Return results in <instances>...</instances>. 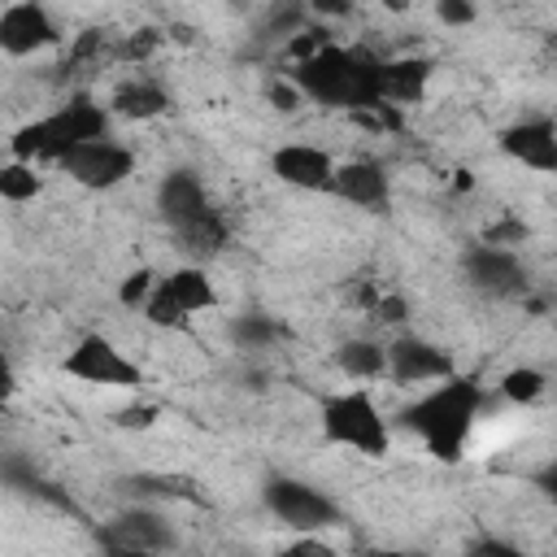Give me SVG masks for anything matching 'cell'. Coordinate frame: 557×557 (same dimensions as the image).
Masks as SVG:
<instances>
[{
  "instance_id": "d4e9b609",
  "label": "cell",
  "mask_w": 557,
  "mask_h": 557,
  "mask_svg": "<svg viewBox=\"0 0 557 557\" xmlns=\"http://www.w3.org/2000/svg\"><path fill=\"white\" fill-rule=\"evenodd\" d=\"M527 222L522 218H496L483 226V244H496V248H522L527 244Z\"/></svg>"
},
{
  "instance_id": "7402d4cb",
  "label": "cell",
  "mask_w": 557,
  "mask_h": 557,
  "mask_svg": "<svg viewBox=\"0 0 557 557\" xmlns=\"http://www.w3.org/2000/svg\"><path fill=\"white\" fill-rule=\"evenodd\" d=\"M231 339L239 348H248V352H261V348H274L283 339V326L274 318H265V313H239L231 322Z\"/></svg>"
},
{
  "instance_id": "e0dca14e",
  "label": "cell",
  "mask_w": 557,
  "mask_h": 557,
  "mask_svg": "<svg viewBox=\"0 0 557 557\" xmlns=\"http://www.w3.org/2000/svg\"><path fill=\"white\" fill-rule=\"evenodd\" d=\"M170 109H174V100H170L165 83L152 74H131L109 91V113L122 122H157Z\"/></svg>"
},
{
  "instance_id": "2e32d148",
  "label": "cell",
  "mask_w": 557,
  "mask_h": 557,
  "mask_svg": "<svg viewBox=\"0 0 557 557\" xmlns=\"http://www.w3.org/2000/svg\"><path fill=\"white\" fill-rule=\"evenodd\" d=\"M331 196H339L352 209H383L392 196V178L374 157H348L335 165Z\"/></svg>"
},
{
  "instance_id": "f1b7e54d",
  "label": "cell",
  "mask_w": 557,
  "mask_h": 557,
  "mask_svg": "<svg viewBox=\"0 0 557 557\" xmlns=\"http://www.w3.org/2000/svg\"><path fill=\"white\" fill-rule=\"evenodd\" d=\"M305 4H309V17L326 22V26H335V22H344L352 13V0H305Z\"/></svg>"
},
{
  "instance_id": "277c9868",
  "label": "cell",
  "mask_w": 557,
  "mask_h": 557,
  "mask_svg": "<svg viewBox=\"0 0 557 557\" xmlns=\"http://www.w3.org/2000/svg\"><path fill=\"white\" fill-rule=\"evenodd\" d=\"M318 431L326 444L352 448L357 457H383L392 448V422L366 383L326 392L318 400Z\"/></svg>"
},
{
  "instance_id": "5bb4252c",
  "label": "cell",
  "mask_w": 557,
  "mask_h": 557,
  "mask_svg": "<svg viewBox=\"0 0 557 557\" xmlns=\"http://www.w3.org/2000/svg\"><path fill=\"white\" fill-rule=\"evenodd\" d=\"M500 152L531 170V174H557V122L553 117H518L500 131Z\"/></svg>"
},
{
  "instance_id": "7c38bea8",
  "label": "cell",
  "mask_w": 557,
  "mask_h": 557,
  "mask_svg": "<svg viewBox=\"0 0 557 557\" xmlns=\"http://www.w3.org/2000/svg\"><path fill=\"white\" fill-rule=\"evenodd\" d=\"M335 157L322 148V144H309V139H287L270 152V170L278 183L296 187V191H331L335 183Z\"/></svg>"
},
{
  "instance_id": "9c48e42d",
  "label": "cell",
  "mask_w": 557,
  "mask_h": 557,
  "mask_svg": "<svg viewBox=\"0 0 557 557\" xmlns=\"http://www.w3.org/2000/svg\"><path fill=\"white\" fill-rule=\"evenodd\" d=\"M57 165L70 183H78L87 191H113L135 174V148L117 144L113 135H100V139H87L74 152H65Z\"/></svg>"
},
{
  "instance_id": "5b68a950",
  "label": "cell",
  "mask_w": 557,
  "mask_h": 557,
  "mask_svg": "<svg viewBox=\"0 0 557 557\" xmlns=\"http://www.w3.org/2000/svg\"><path fill=\"white\" fill-rule=\"evenodd\" d=\"M209 309H218V278L200 261H183V265H174L157 278L139 318L152 322L157 331H178V326H187L191 318H200Z\"/></svg>"
},
{
  "instance_id": "ffe728a7",
  "label": "cell",
  "mask_w": 557,
  "mask_h": 557,
  "mask_svg": "<svg viewBox=\"0 0 557 557\" xmlns=\"http://www.w3.org/2000/svg\"><path fill=\"white\" fill-rule=\"evenodd\" d=\"M496 392H500V400H509L518 409H535L548 396V374L540 366H531V361H518L496 379Z\"/></svg>"
},
{
  "instance_id": "3957f363",
  "label": "cell",
  "mask_w": 557,
  "mask_h": 557,
  "mask_svg": "<svg viewBox=\"0 0 557 557\" xmlns=\"http://www.w3.org/2000/svg\"><path fill=\"white\" fill-rule=\"evenodd\" d=\"M109 122H113L109 104L91 100L87 91H74V96L61 100L52 113L22 122V126L13 131V139H9V157H26V161H39V165L52 161V165H57V161H61L65 152H74L78 144L109 135Z\"/></svg>"
},
{
  "instance_id": "ac0fdd59",
  "label": "cell",
  "mask_w": 557,
  "mask_h": 557,
  "mask_svg": "<svg viewBox=\"0 0 557 557\" xmlns=\"http://www.w3.org/2000/svg\"><path fill=\"white\" fill-rule=\"evenodd\" d=\"M431 74H435L431 57H418V52L383 57V65H379V87H383V100H387V104H400V109L418 104V100L426 96V87H431Z\"/></svg>"
},
{
  "instance_id": "ba28073f",
  "label": "cell",
  "mask_w": 557,
  "mask_h": 557,
  "mask_svg": "<svg viewBox=\"0 0 557 557\" xmlns=\"http://www.w3.org/2000/svg\"><path fill=\"white\" fill-rule=\"evenodd\" d=\"M457 370L453 352L444 344H435L431 335H418V331H396L387 339V383L392 387H426V383H440Z\"/></svg>"
},
{
  "instance_id": "30bf717a",
  "label": "cell",
  "mask_w": 557,
  "mask_h": 557,
  "mask_svg": "<svg viewBox=\"0 0 557 557\" xmlns=\"http://www.w3.org/2000/svg\"><path fill=\"white\" fill-rule=\"evenodd\" d=\"M57 44H61V26L48 13L44 0H9L4 4V13H0V48L13 61L35 57V52L57 48Z\"/></svg>"
},
{
  "instance_id": "52a82bcc",
  "label": "cell",
  "mask_w": 557,
  "mask_h": 557,
  "mask_svg": "<svg viewBox=\"0 0 557 557\" xmlns=\"http://www.w3.org/2000/svg\"><path fill=\"white\" fill-rule=\"evenodd\" d=\"M261 505H265V513H270L278 527L300 531V535L331 531V527L344 518L335 496H326L318 483L296 479V474H274V479H265V487H261Z\"/></svg>"
},
{
  "instance_id": "83f0119b",
  "label": "cell",
  "mask_w": 557,
  "mask_h": 557,
  "mask_svg": "<svg viewBox=\"0 0 557 557\" xmlns=\"http://www.w3.org/2000/svg\"><path fill=\"white\" fill-rule=\"evenodd\" d=\"M157 413H161V405H152V400H135V405H122V409L113 413V422L126 426V431H148V426L157 422Z\"/></svg>"
},
{
  "instance_id": "cb8c5ba5",
  "label": "cell",
  "mask_w": 557,
  "mask_h": 557,
  "mask_svg": "<svg viewBox=\"0 0 557 557\" xmlns=\"http://www.w3.org/2000/svg\"><path fill=\"white\" fill-rule=\"evenodd\" d=\"M366 313L379 326H387V331H405L409 326V300L400 292H374V300L366 305Z\"/></svg>"
},
{
  "instance_id": "7a4b0ae2",
  "label": "cell",
  "mask_w": 557,
  "mask_h": 557,
  "mask_svg": "<svg viewBox=\"0 0 557 557\" xmlns=\"http://www.w3.org/2000/svg\"><path fill=\"white\" fill-rule=\"evenodd\" d=\"M379 65L383 57H370L366 48H344L339 39L326 44L318 57L287 65L292 78L300 83V91L309 96V104L322 109H344V113H361L383 104V87H379Z\"/></svg>"
},
{
  "instance_id": "4316f807",
  "label": "cell",
  "mask_w": 557,
  "mask_h": 557,
  "mask_svg": "<svg viewBox=\"0 0 557 557\" xmlns=\"http://www.w3.org/2000/svg\"><path fill=\"white\" fill-rule=\"evenodd\" d=\"M435 17L448 30H466L479 22V4L474 0H435Z\"/></svg>"
},
{
  "instance_id": "d6986e66",
  "label": "cell",
  "mask_w": 557,
  "mask_h": 557,
  "mask_svg": "<svg viewBox=\"0 0 557 557\" xmlns=\"http://www.w3.org/2000/svg\"><path fill=\"white\" fill-rule=\"evenodd\" d=\"M335 370L352 383H374L387 379V339L374 335H348L335 344Z\"/></svg>"
},
{
  "instance_id": "9a60e30c",
  "label": "cell",
  "mask_w": 557,
  "mask_h": 557,
  "mask_svg": "<svg viewBox=\"0 0 557 557\" xmlns=\"http://www.w3.org/2000/svg\"><path fill=\"white\" fill-rule=\"evenodd\" d=\"M157 213L165 218L170 231H183L191 222H200L205 213H213L209 205V187L196 170H165V178L157 183Z\"/></svg>"
},
{
  "instance_id": "484cf974",
  "label": "cell",
  "mask_w": 557,
  "mask_h": 557,
  "mask_svg": "<svg viewBox=\"0 0 557 557\" xmlns=\"http://www.w3.org/2000/svg\"><path fill=\"white\" fill-rule=\"evenodd\" d=\"M270 104H274L283 117H292V113H300V109L309 104V96H305L300 83L287 74V78H274V83H270Z\"/></svg>"
},
{
  "instance_id": "8992f818",
  "label": "cell",
  "mask_w": 557,
  "mask_h": 557,
  "mask_svg": "<svg viewBox=\"0 0 557 557\" xmlns=\"http://www.w3.org/2000/svg\"><path fill=\"white\" fill-rule=\"evenodd\" d=\"M61 370L87 387H104V392H139L144 387V366L135 357H126V348L117 339H109L104 331H83Z\"/></svg>"
},
{
  "instance_id": "44dd1931",
  "label": "cell",
  "mask_w": 557,
  "mask_h": 557,
  "mask_svg": "<svg viewBox=\"0 0 557 557\" xmlns=\"http://www.w3.org/2000/svg\"><path fill=\"white\" fill-rule=\"evenodd\" d=\"M44 191V174H39V161H26V157H9L0 165V196L9 205H30L35 196Z\"/></svg>"
},
{
  "instance_id": "6da1fadb",
  "label": "cell",
  "mask_w": 557,
  "mask_h": 557,
  "mask_svg": "<svg viewBox=\"0 0 557 557\" xmlns=\"http://www.w3.org/2000/svg\"><path fill=\"white\" fill-rule=\"evenodd\" d=\"M483 405H487V387L479 379L453 370L448 379L418 387V396L400 409V422H405V431H413L422 440V448L435 461H457L466 453L470 435L479 431Z\"/></svg>"
},
{
  "instance_id": "603a6c76",
  "label": "cell",
  "mask_w": 557,
  "mask_h": 557,
  "mask_svg": "<svg viewBox=\"0 0 557 557\" xmlns=\"http://www.w3.org/2000/svg\"><path fill=\"white\" fill-rule=\"evenodd\" d=\"M157 270H148V265H139V270H131L122 283H117V305L122 309H131V313H139L144 305H148V296H152V287H157Z\"/></svg>"
},
{
  "instance_id": "f546056e",
  "label": "cell",
  "mask_w": 557,
  "mask_h": 557,
  "mask_svg": "<svg viewBox=\"0 0 557 557\" xmlns=\"http://www.w3.org/2000/svg\"><path fill=\"white\" fill-rule=\"evenodd\" d=\"M540 483H544V492H548V500L557 505V461H553V466H548V470L540 474Z\"/></svg>"
},
{
  "instance_id": "4fadbf2b",
  "label": "cell",
  "mask_w": 557,
  "mask_h": 557,
  "mask_svg": "<svg viewBox=\"0 0 557 557\" xmlns=\"http://www.w3.org/2000/svg\"><path fill=\"white\" fill-rule=\"evenodd\" d=\"M100 544L113 548V553H165V548H174V527L157 509L131 505V509H122L117 518L104 522Z\"/></svg>"
},
{
  "instance_id": "8fae6325",
  "label": "cell",
  "mask_w": 557,
  "mask_h": 557,
  "mask_svg": "<svg viewBox=\"0 0 557 557\" xmlns=\"http://www.w3.org/2000/svg\"><path fill=\"white\" fill-rule=\"evenodd\" d=\"M461 274H466L479 292L500 296V300L527 292V265H522L518 248H496V244H483V239H479V244L466 248V257H461Z\"/></svg>"
},
{
  "instance_id": "4dcf8cb0",
  "label": "cell",
  "mask_w": 557,
  "mask_h": 557,
  "mask_svg": "<svg viewBox=\"0 0 557 557\" xmlns=\"http://www.w3.org/2000/svg\"><path fill=\"white\" fill-rule=\"evenodd\" d=\"M374 4H383L387 13H409L413 9V0H374Z\"/></svg>"
}]
</instances>
